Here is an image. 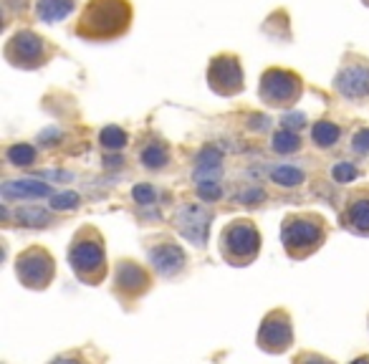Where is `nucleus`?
Wrapping results in <instances>:
<instances>
[{
    "label": "nucleus",
    "mask_w": 369,
    "mask_h": 364,
    "mask_svg": "<svg viewBox=\"0 0 369 364\" xmlns=\"http://www.w3.org/2000/svg\"><path fill=\"white\" fill-rule=\"evenodd\" d=\"M334 86L341 97L352 99V101L369 97V61L359 58V61H354V63L341 66V71L336 74Z\"/></svg>",
    "instance_id": "obj_11"
},
{
    "label": "nucleus",
    "mask_w": 369,
    "mask_h": 364,
    "mask_svg": "<svg viewBox=\"0 0 369 364\" xmlns=\"http://www.w3.org/2000/svg\"><path fill=\"white\" fill-rule=\"evenodd\" d=\"M99 142H101V147L104 149H112V152H117V149H122L126 144V132L122 129V126H104L101 129V134H99Z\"/></svg>",
    "instance_id": "obj_21"
},
{
    "label": "nucleus",
    "mask_w": 369,
    "mask_h": 364,
    "mask_svg": "<svg viewBox=\"0 0 369 364\" xmlns=\"http://www.w3.org/2000/svg\"><path fill=\"white\" fill-rule=\"evenodd\" d=\"M265 200V192L263 190H245L238 195V203H245V205H258Z\"/></svg>",
    "instance_id": "obj_29"
},
{
    "label": "nucleus",
    "mask_w": 369,
    "mask_h": 364,
    "mask_svg": "<svg viewBox=\"0 0 369 364\" xmlns=\"http://www.w3.org/2000/svg\"><path fill=\"white\" fill-rule=\"evenodd\" d=\"M261 99L268 106H291L293 101H299L304 84L293 71L284 69H268L261 76Z\"/></svg>",
    "instance_id": "obj_5"
},
{
    "label": "nucleus",
    "mask_w": 369,
    "mask_h": 364,
    "mask_svg": "<svg viewBox=\"0 0 369 364\" xmlns=\"http://www.w3.org/2000/svg\"><path fill=\"white\" fill-rule=\"evenodd\" d=\"M114 283H117V294H122L124 299H137L149 288V276L145 268L132 260H122L114 271Z\"/></svg>",
    "instance_id": "obj_12"
},
{
    "label": "nucleus",
    "mask_w": 369,
    "mask_h": 364,
    "mask_svg": "<svg viewBox=\"0 0 369 364\" xmlns=\"http://www.w3.org/2000/svg\"><path fill=\"white\" fill-rule=\"evenodd\" d=\"M6 200H41L51 195V188L38 180H10L0 188Z\"/></svg>",
    "instance_id": "obj_14"
},
{
    "label": "nucleus",
    "mask_w": 369,
    "mask_h": 364,
    "mask_svg": "<svg viewBox=\"0 0 369 364\" xmlns=\"http://www.w3.org/2000/svg\"><path fill=\"white\" fill-rule=\"evenodd\" d=\"M210 220H213V213H210L208 205L188 203L182 205L180 210H177V215H174V228H177V233H180L182 238L190 240L192 245H205L210 231Z\"/></svg>",
    "instance_id": "obj_9"
},
{
    "label": "nucleus",
    "mask_w": 369,
    "mask_h": 364,
    "mask_svg": "<svg viewBox=\"0 0 369 364\" xmlns=\"http://www.w3.org/2000/svg\"><path fill=\"white\" fill-rule=\"evenodd\" d=\"M352 364H369V357H359V359H354Z\"/></svg>",
    "instance_id": "obj_36"
},
{
    "label": "nucleus",
    "mask_w": 369,
    "mask_h": 364,
    "mask_svg": "<svg viewBox=\"0 0 369 364\" xmlns=\"http://www.w3.org/2000/svg\"><path fill=\"white\" fill-rule=\"evenodd\" d=\"M149 263H152V268L160 276H174L185 266V253H182L180 245L165 240V243H157L149 251Z\"/></svg>",
    "instance_id": "obj_13"
},
{
    "label": "nucleus",
    "mask_w": 369,
    "mask_h": 364,
    "mask_svg": "<svg viewBox=\"0 0 369 364\" xmlns=\"http://www.w3.org/2000/svg\"><path fill=\"white\" fill-rule=\"evenodd\" d=\"M140 160L147 169H162L170 162V152H167V147H162V144H154L152 142V144H147L140 152Z\"/></svg>",
    "instance_id": "obj_19"
},
{
    "label": "nucleus",
    "mask_w": 369,
    "mask_h": 364,
    "mask_svg": "<svg viewBox=\"0 0 369 364\" xmlns=\"http://www.w3.org/2000/svg\"><path fill=\"white\" fill-rule=\"evenodd\" d=\"M339 137H341V129L336 124H331V122H316L311 129V140L316 147H324V149L334 147L336 142H339Z\"/></svg>",
    "instance_id": "obj_18"
},
{
    "label": "nucleus",
    "mask_w": 369,
    "mask_h": 364,
    "mask_svg": "<svg viewBox=\"0 0 369 364\" xmlns=\"http://www.w3.org/2000/svg\"><path fill=\"white\" fill-rule=\"evenodd\" d=\"M15 217H18V223L31 225V228H43V225L51 223V215L41 208H21L15 213Z\"/></svg>",
    "instance_id": "obj_24"
},
{
    "label": "nucleus",
    "mask_w": 369,
    "mask_h": 364,
    "mask_svg": "<svg viewBox=\"0 0 369 364\" xmlns=\"http://www.w3.org/2000/svg\"><path fill=\"white\" fill-rule=\"evenodd\" d=\"M6 157L10 165L28 167V165H33L35 162V147H31V144H13V147H8Z\"/></svg>",
    "instance_id": "obj_23"
},
{
    "label": "nucleus",
    "mask_w": 369,
    "mask_h": 364,
    "mask_svg": "<svg viewBox=\"0 0 369 364\" xmlns=\"http://www.w3.org/2000/svg\"><path fill=\"white\" fill-rule=\"evenodd\" d=\"M364 3H367V6H369V0H364Z\"/></svg>",
    "instance_id": "obj_37"
},
{
    "label": "nucleus",
    "mask_w": 369,
    "mask_h": 364,
    "mask_svg": "<svg viewBox=\"0 0 369 364\" xmlns=\"http://www.w3.org/2000/svg\"><path fill=\"white\" fill-rule=\"evenodd\" d=\"M220 165H223V154H220V149H215V147L200 149V154H197L195 182L197 180H208V175L218 172V169H220Z\"/></svg>",
    "instance_id": "obj_17"
},
{
    "label": "nucleus",
    "mask_w": 369,
    "mask_h": 364,
    "mask_svg": "<svg viewBox=\"0 0 369 364\" xmlns=\"http://www.w3.org/2000/svg\"><path fill=\"white\" fill-rule=\"evenodd\" d=\"M106 162H109V167H119V165H122L124 160H119V157H109Z\"/></svg>",
    "instance_id": "obj_35"
},
{
    "label": "nucleus",
    "mask_w": 369,
    "mask_h": 364,
    "mask_svg": "<svg viewBox=\"0 0 369 364\" xmlns=\"http://www.w3.org/2000/svg\"><path fill=\"white\" fill-rule=\"evenodd\" d=\"M210 89L220 97H236L243 89V69L236 56H215L208 69Z\"/></svg>",
    "instance_id": "obj_10"
},
{
    "label": "nucleus",
    "mask_w": 369,
    "mask_h": 364,
    "mask_svg": "<svg viewBox=\"0 0 369 364\" xmlns=\"http://www.w3.org/2000/svg\"><path fill=\"white\" fill-rule=\"evenodd\" d=\"M293 364H334L331 359L321 357V354H313V351H306V354H299L293 359Z\"/></svg>",
    "instance_id": "obj_31"
},
{
    "label": "nucleus",
    "mask_w": 369,
    "mask_h": 364,
    "mask_svg": "<svg viewBox=\"0 0 369 364\" xmlns=\"http://www.w3.org/2000/svg\"><path fill=\"white\" fill-rule=\"evenodd\" d=\"M331 175H334V180L336 182H352V180H356V167L352 165V162H339L334 169H331Z\"/></svg>",
    "instance_id": "obj_28"
},
{
    "label": "nucleus",
    "mask_w": 369,
    "mask_h": 364,
    "mask_svg": "<svg viewBox=\"0 0 369 364\" xmlns=\"http://www.w3.org/2000/svg\"><path fill=\"white\" fill-rule=\"evenodd\" d=\"M6 58L18 69H38L49 58V49L46 41L33 31H18L6 43Z\"/></svg>",
    "instance_id": "obj_6"
},
{
    "label": "nucleus",
    "mask_w": 369,
    "mask_h": 364,
    "mask_svg": "<svg viewBox=\"0 0 369 364\" xmlns=\"http://www.w3.org/2000/svg\"><path fill=\"white\" fill-rule=\"evenodd\" d=\"M76 8V0H35V15L43 23H58L69 18Z\"/></svg>",
    "instance_id": "obj_16"
},
{
    "label": "nucleus",
    "mask_w": 369,
    "mask_h": 364,
    "mask_svg": "<svg viewBox=\"0 0 369 364\" xmlns=\"http://www.w3.org/2000/svg\"><path fill=\"white\" fill-rule=\"evenodd\" d=\"M51 364H86V362H84V359H79L76 354H63V357L54 359Z\"/></svg>",
    "instance_id": "obj_33"
},
{
    "label": "nucleus",
    "mask_w": 369,
    "mask_h": 364,
    "mask_svg": "<svg viewBox=\"0 0 369 364\" xmlns=\"http://www.w3.org/2000/svg\"><path fill=\"white\" fill-rule=\"evenodd\" d=\"M15 271H18V279H21L23 286L28 288H46L54 279V258L46 248H28L26 253L18 256V263H15Z\"/></svg>",
    "instance_id": "obj_7"
},
{
    "label": "nucleus",
    "mask_w": 369,
    "mask_h": 364,
    "mask_svg": "<svg viewBox=\"0 0 369 364\" xmlns=\"http://www.w3.org/2000/svg\"><path fill=\"white\" fill-rule=\"evenodd\" d=\"M79 203H81V197L76 192H61V195L54 197L51 208L54 210H74V208H79Z\"/></svg>",
    "instance_id": "obj_26"
},
{
    "label": "nucleus",
    "mask_w": 369,
    "mask_h": 364,
    "mask_svg": "<svg viewBox=\"0 0 369 364\" xmlns=\"http://www.w3.org/2000/svg\"><path fill=\"white\" fill-rule=\"evenodd\" d=\"M349 231L359 233V235H369V192L367 195H356L347 208L344 215Z\"/></svg>",
    "instance_id": "obj_15"
},
{
    "label": "nucleus",
    "mask_w": 369,
    "mask_h": 364,
    "mask_svg": "<svg viewBox=\"0 0 369 364\" xmlns=\"http://www.w3.org/2000/svg\"><path fill=\"white\" fill-rule=\"evenodd\" d=\"M301 147V140L299 134L291 132V129H281V132L273 134V149L279 154H291Z\"/></svg>",
    "instance_id": "obj_22"
},
{
    "label": "nucleus",
    "mask_w": 369,
    "mask_h": 364,
    "mask_svg": "<svg viewBox=\"0 0 369 364\" xmlns=\"http://www.w3.org/2000/svg\"><path fill=\"white\" fill-rule=\"evenodd\" d=\"M69 263L79 279L97 286L99 281L106 276V253L104 238L94 228L79 231L71 240L69 248Z\"/></svg>",
    "instance_id": "obj_2"
},
{
    "label": "nucleus",
    "mask_w": 369,
    "mask_h": 364,
    "mask_svg": "<svg viewBox=\"0 0 369 364\" xmlns=\"http://www.w3.org/2000/svg\"><path fill=\"white\" fill-rule=\"evenodd\" d=\"M132 23V8L126 0H89L81 10L76 33L86 41H112L126 33Z\"/></svg>",
    "instance_id": "obj_1"
},
{
    "label": "nucleus",
    "mask_w": 369,
    "mask_h": 364,
    "mask_svg": "<svg viewBox=\"0 0 369 364\" xmlns=\"http://www.w3.org/2000/svg\"><path fill=\"white\" fill-rule=\"evenodd\" d=\"M132 197L137 200L140 205H152L154 200H157V192H154V188L152 185H134V190H132Z\"/></svg>",
    "instance_id": "obj_27"
},
{
    "label": "nucleus",
    "mask_w": 369,
    "mask_h": 364,
    "mask_svg": "<svg viewBox=\"0 0 369 364\" xmlns=\"http://www.w3.org/2000/svg\"><path fill=\"white\" fill-rule=\"evenodd\" d=\"M327 238V228L319 215H288L281 228V240L291 258H306Z\"/></svg>",
    "instance_id": "obj_3"
},
{
    "label": "nucleus",
    "mask_w": 369,
    "mask_h": 364,
    "mask_svg": "<svg viewBox=\"0 0 369 364\" xmlns=\"http://www.w3.org/2000/svg\"><path fill=\"white\" fill-rule=\"evenodd\" d=\"M271 180L276 185H281V188H299L306 177H304V172L299 167H293V165H281V167L271 169Z\"/></svg>",
    "instance_id": "obj_20"
},
{
    "label": "nucleus",
    "mask_w": 369,
    "mask_h": 364,
    "mask_svg": "<svg viewBox=\"0 0 369 364\" xmlns=\"http://www.w3.org/2000/svg\"><path fill=\"white\" fill-rule=\"evenodd\" d=\"M293 344V326H291V316L276 308L265 316L258 331V347L268 354H281Z\"/></svg>",
    "instance_id": "obj_8"
},
{
    "label": "nucleus",
    "mask_w": 369,
    "mask_h": 364,
    "mask_svg": "<svg viewBox=\"0 0 369 364\" xmlns=\"http://www.w3.org/2000/svg\"><path fill=\"white\" fill-rule=\"evenodd\" d=\"M253 122H256V124H253L256 129H265V126H268V119H265V117L263 119H261V117H253Z\"/></svg>",
    "instance_id": "obj_34"
},
{
    "label": "nucleus",
    "mask_w": 369,
    "mask_h": 364,
    "mask_svg": "<svg viewBox=\"0 0 369 364\" xmlns=\"http://www.w3.org/2000/svg\"><path fill=\"white\" fill-rule=\"evenodd\" d=\"M306 124V117L304 114H286L284 117V129H299V126Z\"/></svg>",
    "instance_id": "obj_32"
},
{
    "label": "nucleus",
    "mask_w": 369,
    "mask_h": 364,
    "mask_svg": "<svg viewBox=\"0 0 369 364\" xmlns=\"http://www.w3.org/2000/svg\"><path fill=\"white\" fill-rule=\"evenodd\" d=\"M197 195L202 197V203H215L223 197V188L218 185V180L208 177V180H197Z\"/></svg>",
    "instance_id": "obj_25"
},
{
    "label": "nucleus",
    "mask_w": 369,
    "mask_h": 364,
    "mask_svg": "<svg viewBox=\"0 0 369 364\" xmlns=\"http://www.w3.org/2000/svg\"><path fill=\"white\" fill-rule=\"evenodd\" d=\"M352 147H354V152H359V154H367L369 152V129H362V132L354 134V140H352Z\"/></svg>",
    "instance_id": "obj_30"
},
{
    "label": "nucleus",
    "mask_w": 369,
    "mask_h": 364,
    "mask_svg": "<svg viewBox=\"0 0 369 364\" xmlns=\"http://www.w3.org/2000/svg\"><path fill=\"white\" fill-rule=\"evenodd\" d=\"M261 251V235L251 220H233L220 233V253L233 266H248Z\"/></svg>",
    "instance_id": "obj_4"
}]
</instances>
